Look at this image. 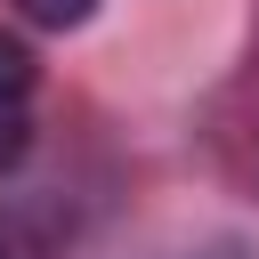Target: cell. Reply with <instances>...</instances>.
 <instances>
[{
  "label": "cell",
  "instance_id": "cell-1",
  "mask_svg": "<svg viewBox=\"0 0 259 259\" xmlns=\"http://www.w3.org/2000/svg\"><path fill=\"white\" fill-rule=\"evenodd\" d=\"M32 89H40V65L16 32H0V178L24 162L32 146Z\"/></svg>",
  "mask_w": 259,
  "mask_h": 259
},
{
  "label": "cell",
  "instance_id": "cell-2",
  "mask_svg": "<svg viewBox=\"0 0 259 259\" xmlns=\"http://www.w3.org/2000/svg\"><path fill=\"white\" fill-rule=\"evenodd\" d=\"M32 24H49V32H73V24H89V8L97 0H16Z\"/></svg>",
  "mask_w": 259,
  "mask_h": 259
},
{
  "label": "cell",
  "instance_id": "cell-3",
  "mask_svg": "<svg viewBox=\"0 0 259 259\" xmlns=\"http://www.w3.org/2000/svg\"><path fill=\"white\" fill-rule=\"evenodd\" d=\"M0 259H8V251H0Z\"/></svg>",
  "mask_w": 259,
  "mask_h": 259
}]
</instances>
